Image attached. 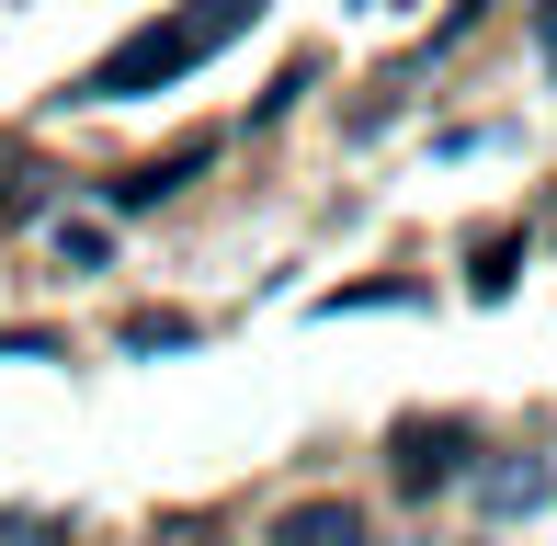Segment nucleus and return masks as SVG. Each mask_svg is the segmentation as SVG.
<instances>
[{
  "mask_svg": "<svg viewBox=\"0 0 557 546\" xmlns=\"http://www.w3.org/2000/svg\"><path fill=\"white\" fill-rule=\"evenodd\" d=\"M250 23H262V0H183V12H160L148 35H125L69 103H137V91H171L183 69H206L216 46H239Z\"/></svg>",
  "mask_w": 557,
  "mask_h": 546,
  "instance_id": "1",
  "label": "nucleus"
},
{
  "mask_svg": "<svg viewBox=\"0 0 557 546\" xmlns=\"http://www.w3.org/2000/svg\"><path fill=\"white\" fill-rule=\"evenodd\" d=\"M387 456H398V489H444L455 467L478 456V433H467V421H398Z\"/></svg>",
  "mask_w": 557,
  "mask_h": 546,
  "instance_id": "2",
  "label": "nucleus"
},
{
  "mask_svg": "<svg viewBox=\"0 0 557 546\" xmlns=\"http://www.w3.org/2000/svg\"><path fill=\"white\" fill-rule=\"evenodd\" d=\"M206 160H216V137H194V148H171V160H148V171H125V183H103V206H160V194H183Z\"/></svg>",
  "mask_w": 557,
  "mask_h": 546,
  "instance_id": "3",
  "label": "nucleus"
},
{
  "mask_svg": "<svg viewBox=\"0 0 557 546\" xmlns=\"http://www.w3.org/2000/svg\"><path fill=\"white\" fill-rule=\"evenodd\" d=\"M273 546H364V512L352 501H296V512H273Z\"/></svg>",
  "mask_w": 557,
  "mask_h": 546,
  "instance_id": "4",
  "label": "nucleus"
},
{
  "mask_svg": "<svg viewBox=\"0 0 557 546\" xmlns=\"http://www.w3.org/2000/svg\"><path fill=\"white\" fill-rule=\"evenodd\" d=\"M183 342H206L183 308H137V319H125V353H183Z\"/></svg>",
  "mask_w": 557,
  "mask_h": 546,
  "instance_id": "5",
  "label": "nucleus"
},
{
  "mask_svg": "<svg viewBox=\"0 0 557 546\" xmlns=\"http://www.w3.org/2000/svg\"><path fill=\"white\" fill-rule=\"evenodd\" d=\"M46 251H58L69 273H103V262H114V239L91 228V216H58V228H46Z\"/></svg>",
  "mask_w": 557,
  "mask_h": 546,
  "instance_id": "6",
  "label": "nucleus"
},
{
  "mask_svg": "<svg viewBox=\"0 0 557 546\" xmlns=\"http://www.w3.org/2000/svg\"><path fill=\"white\" fill-rule=\"evenodd\" d=\"M535 489H546V467H500V479H490V512H523Z\"/></svg>",
  "mask_w": 557,
  "mask_h": 546,
  "instance_id": "7",
  "label": "nucleus"
},
{
  "mask_svg": "<svg viewBox=\"0 0 557 546\" xmlns=\"http://www.w3.org/2000/svg\"><path fill=\"white\" fill-rule=\"evenodd\" d=\"M546 239H557V206H546Z\"/></svg>",
  "mask_w": 557,
  "mask_h": 546,
  "instance_id": "8",
  "label": "nucleus"
}]
</instances>
